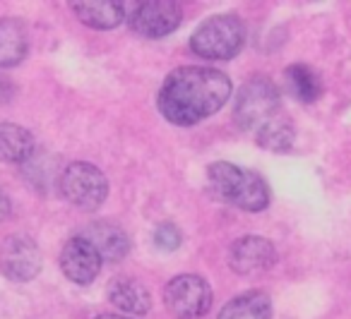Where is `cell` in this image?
<instances>
[{"label": "cell", "instance_id": "9", "mask_svg": "<svg viewBox=\"0 0 351 319\" xmlns=\"http://www.w3.org/2000/svg\"><path fill=\"white\" fill-rule=\"evenodd\" d=\"M277 264V250L267 238L243 235L229 247V266L241 276L269 271Z\"/></svg>", "mask_w": 351, "mask_h": 319}, {"label": "cell", "instance_id": "8", "mask_svg": "<svg viewBox=\"0 0 351 319\" xmlns=\"http://www.w3.org/2000/svg\"><path fill=\"white\" fill-rule=\"evenodd\" d=\"M0 269L10 281L25 283L41 271V252L27 235H10L0 247Z\"/></svg>", "mask_w": 351, "mask_h": 319}, {"label": "cell", "instance_id": "21", "mask_svg": "<svg viewBox=\"0 0 351 319\" xmlns=\"http://www.w3.org/2000/svg\"><path fill=\"white\" fill-rule=\"evenodd\" d=\"M8 216H10V199H8V194L0 190V221H5Z\"/></svg>", "mask_w": 351, "mask_h": 319}, {"label": "cell", "instance_id": "15", "mask_svg": "<svg viewBox=\"0 0 351 319\" xmlns=\"http://www.w3.org/2000/svg\"><path fill=\"white\" fill-rule=\"evenodd\" d=\"M29 39L27 29L15 17H0V68H15L27 58Z\"/></svg>", "mask_w": 351, "mask_h": 319}, {"label": "cell", "instance_id": "2", "mask_svg": "<svg viewBox=\"0 0 351 319\" xmlns=\"http://www.w3.org/2000/svg\"><path fill=\"white\" fill-rule=\"evenodd\" d=\"M210 190L221 199L243 212L258 214L265 212L269 204V188L255 170H245L236 164L217 161L207 168Z\"/></svg>", "mask_w": 351, "mask_h": 319}, {"label": "cell", "instance_id": "18", "mask_svg": "<svg viewBox=\"0 0 351 319\" xmlns=\"http://www.w3.org/2000/svg\"><path fill=\"white\" fill-rule=\"evenodd\" d=\"M258 144L263 149H269V151H277V154H284L293 146V140H296V132H293V125L289 118L279 116L274 118L269 125H265L263 130L255 135Z\"/></svg>", "mask_w": 351, "mask_h": 319}, {"label": "cell", "instance_id": "11", "mask_svg": "<svg viewBox=\"0 0 351 319\" xmlns=\"http://www.w3.org/2000/svg\"><path fill=\"white\" fill-rule=\"evenodd\" d=\"M108 300L128 314H147L152 307V295L147 285L132 276H116L108 283Z\"/></svg>", "mask_w": 351, "mask_h": 319}, {"label": "cell", "instance_id": "3", "mask_svg": "<svg viewBox=\"0 0 351 319\" xmlns=\"http://www.w3.org/2000/svg\"><path fill=\"white\" fill-rule=\"evenodd\" d=\"M282 116V99L272 79L255 75L241 87L234 106V120L243 132L258 135L265 125Z\"/></svg>", "mask_w": 351, "mask_h": 319}, {"label": "cell", "instance_id": "16", "mask_svg": "<svg viewBox=\"0 0 351 319\" xmlns=\"http://www.w3.org/2000/svg\"><path fill=\"white\" fill-rule=\"evenodd\" d=\"M217 319H272V300L263 290H248L229 300Z\"/></svg>", "mask_w": 351, "mask_h": 319}, {"label": "cell", "instance_id": "4", "mask_svg": "<svg viewBox=\"0 0 351 319\" xmlns=\"http://www.w3.org/2000/svg\"><path fill=\"white\" fill-rule=\"evenodd\" d=\"M245 44V27L239 15H215L191 36V51L207 60H231Z\"/></svg>", "mask_w": 351, "mask_h": 319}, {"label": "cell", "instance_id": "10", "mask_svg": "<svg viewBox=\"0 0 351 319\" xmlns=\"http://www.w3.org/2000/svg\"><path fill=\"white\" fill-rule=\"evenodd\" d=\"M101 255L84 235L70 238L60 252V269L73 283L87 285L99 276L101 269Z\"/></svg>", "mask_w": 351, "mask_h": 319}, {"label": "cell", "instance_id": "5", "mask_svg": "<svg viewBox=\"0 0 351 319\" xmlns=\"http://www.w3.org/2000/svg\"><path fill=\"white\" fill-rule=\"evenodd\" d=\"M58 188L60 194L65 197V202H70L77 209H84V212H94L106 199L108 180L97 166L77 161V164H70L60 173Z\"/></svg>", "mask_w": 351, "mask_h": 319}, {"label": "cell", "instance_id": "6", "mask_svg": "<svg viewBox=\"0 0 351 319\" xmlns=\"http://www.w3.org/2000/svg\"><path fill=\"white\" fill-rule=\"evenodd\" d=\"M164 305L178 319H200L212 307V288L202 276L181 274L166 283Z\"/></svg>", "mask_w": 351, "mask_h": 319}, {"label": "cell", "instance_id": "14", "mask_svg": "<svg viewBox=\"0 0 351 319\" xmlns=\"http://www.w3.org/2000/svg\"><path fill=\"white\" fill-rule=\"evenodd\" d=\"M36 142L27 127L15 123H0V161L3 164H25L34 156Z\"/></svg>", "mask_w": 351, "mask_h": 319}, {"label": "cell", "instance_id": "17", "mask_svg": "<svg viewBox=\"0 0 351 319\" xmlns=\"http://www.w3.org/2000/svg\"><path fill=\"white\" fill-rule=\"evenodd\" d=\"M284 79H287V87L291 92V97L298 99L301 103H313L322 97L320 75L313 68H308V65H291V68H287Z\"/></svg>", "mask_w": 351, "mask_h": 319}, {"label": "cell", "instance_id": "19", "mask_svg": "<svg viewBox=\"0 0 351 319\" xmlns=\"http://www.w3.org/2000/svg\"><path fill=\"white\" fill-rule=\"evenodd\" d=\"M181 240H183L181 231H178L173 223H161V226L154 231V245L159 247V250H166V252L178 250Z\"/></svg>", "mask_w": 351, "mask_h": 319}, {"label": "cell", "instance_id": "13", "mask_svg": "<svg viewBox=\"0 0 351 319\" xmlns=\"http://www.w3.org/2000/svg\"><path fill=\"white\" fill-rule=\"evenodd\" d=\"M70 10L77 15L82 25L92 29H116L125 20V8L113 0H89V3H73Z\"/></svg>", "mask_w": 351, "mask_h": 319}, {"label": "cell", "instance_id": "1", "mask_svg": "<svg viewBox=\"0 0 351 319\" xmlns=\"http://www.w3.org/2000/svg\"><path fill=\"white\" fill-rule=\"evenodd\" d=\"M231 79L221 70L183 65L169 73L159 89V111L173 125H197L226 106Z\"/></svg>", "mask_w": 351, "mask_h": 319}, {"label": "cell", "instance_id": "20", "mask_svg": "<svg viewBox=\"0 0 351 319\" xmlns=\"http://www.w3.org/2000/svg\"><path fill=\"white\" fill-rule=\"evenodd\" d=\"M15 97V84L8 77H0V103H8Z\"/></svg>", "mask_w": 351, "mask_h": 319}, {"label": "cell", "instance_id": "7", "mask_svg": "<svg viewBox=\"0 0 351 319\" xmlns=\"http://www.w3.org/2000/svg\"><path fill=\"white\" fill-rule=\"evenodd\" d=\"M183 10L173 0H142L128 12V25L145 39H161L178 29Z\"/></svg>", "mask_w": 351, "mask_h": 319}, {"label": "cell", "instance_id": "22", "mask_svg": "<svg viewBox=\"0 0 351 319\" xmlns=\"http://www.w3.org/2000/svg\"><path fill=\"white\" fill-rule=\"evenodd\" d=\"M97 319H128V317H121V314H99Z\"/></svg>", "mask_w": 351, "mask_h": 319}, {"label": "cell", "instance_id": "12", "mask_svg": "<svg viewBox=\"0 0 351 319\" xmlns=\"http://www.w3.org/2000/svg\"><path fill=\"white\" fill-rule=\"evenodd\" d=\"M101 255L106 261H121L130 250V240H128L125 231L111 221H97L82 233Z\"/></svg>", "mask_w": 351, "mask_h": 319}]
</instances>
